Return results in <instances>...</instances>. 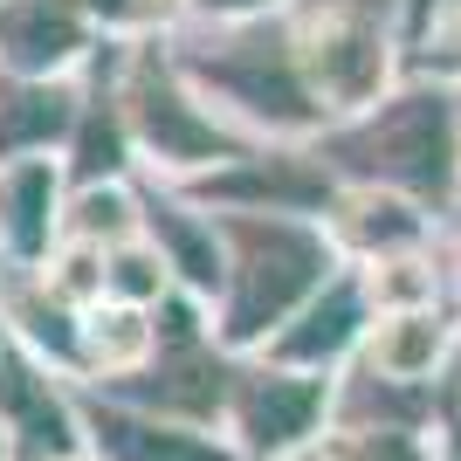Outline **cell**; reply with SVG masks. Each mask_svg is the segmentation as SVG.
<instances>
[{
    "label": "cell",
    "mask_w": 461,
    "mask_h": 461,
    "mask_svg": "<svg viewBox=\"0 0 461 461\" xmlns=\"http://www.w3.org/2000/svg\"><path fill=\"white\" fill-rule=\"evenodd\" d=\"M338 158H351L358 173L441 193V179H447V111L434 96H406V104H393L385 117H372L366 131H351L345 145H338Z\"/></svg>",
    "instance_id": "1"
},
{
    "label": "cell",
    "mask_w": 461,
    "mask_h": 461,
    "mask_svg": "<svg viewBox=\"0 0 461 461\" xmlns=\"http://www.w3.org/2000/svg\"><path fill=\"white\" fill-rule=\"evenodd\" d=\"M241 249H249V269H241V296H234V330L249 338L269 317H283L296 289H310V276L324 269V249L296 228H241Z\"/></svg>",
    "instance_id": "2"
},
{
    "label": "cell",
    "mask_w": 461,
    "mask_h": 461,
    "mask_svg": "<svg viewBox=\"0 0 461 461\" xmlns=\"http://www.w3.org/2000/svg\"><path fill=\"white\" fill-rule=\"evenodd\" d=\"M213 77L228 83V90H241L255 104V111H276V117H303V90H296V77L283 69V56H276V41H241V56L221 62Z\"/></svg>",
    "instance_id": "3"
},
{
    "label": "cell",
    "mask_w": 461,
    "mask_h": 461,
    "mask_svg": "<svg viewBox=\"0 0 461 461\" xmlns=\"http://www.w3.org/2000/svg\"><path fill=\"white\" fill-rule=\"evenodd\" d=\"M7 49H14L21 62H56L77 49V14L62 7V0H28V7H14L7 14Z\"/></svg>",
    "instance_id": "4"
},
{
    "label": "cell",
    "mask_w": 461,
    "mask_h": 461,
    "mask_svg": "<svg viewBox=\"0 0 461 461\" xmlns=\"http://www.w3.org/2000/svg\"><path fill=\"white\" fill-rule=\"evenodd\" d=\"M310 413H317V393H310V385H289V379H262L255 400H249V427H255L262 447L296 441V434L310 427Z\"/></svg>",
    "instance_id": "5"
},
{
    "label": "cell",
    "mask_w": 461,
    "mask_h": 461,
    "mask_svg": "<svg viewBox=\"0 0 461 461\" xmlns=\"http://www.w3.org/2000/svg\"><path fill=\"white\" fill-rule=\"evenodd\" d=\"M62 131V96L49 90H0V152L35 145V138Z\"/></svg>",
    "instance_id": "6"
},
{
    "label": "cell",
    "mask_w": 461,
    "mask_h": 461,
    "mask_svg": "<svg viewBox=\"0 0 461 461\" xmlns=\"http://www.w3.org/2000/svg\"><path fill=\"white\" fill-rule=\"evenodd\" d=\"M351 324H358V296H351V289L338 283V289L324 296V303L310 310V324L296 330V338H289L283 351H289V358H324V351H338V345L351 338Z\"/></svg>",
    "instance_id": "7"
},
{
    "label": "cell",
    "mask_w": 461,
    "mask_h": 461,
    "mask_svg": "<svg viewBox=\"0 0 461 461\" xmlns=\"http://www.w3.org/2000/svg\"><path fill=\"white\" fill-rule=\"evenodd\" d=\"M145 131H152L166 152H213V131L193 124L186 104H179L166 83H152V77H145Z\"/></svg>",
    "instance_id": "8"
},
{
    "label": "cell",
    "mask_w": 461,
    "mask_h": 461,
    "mask_svg": "<svg viewBox=\"0 0 461 461\" xmlns=\"http://www.w3.org/2000/svg\"><path fill=\"white\" fill-rule=\"evenodd\" d=\"M104 434L124 461H221L213 447L186 441V434H158V427H138V420H104Z\"/></svg>",
    "instance_id": "9"
},
{
    "label": "cell",
    "mask_w": 461,
    "mask_h": 461,
    "mask_svg": "<svg viewBox=\"0 0 461 461\" xmlns=\"http://www.w3.org/2000/svg\"><path fill=\"white\" fill-rule=\"evenodd\" d=\"M7 228H14L21 249H35L41 241V207H49V173L41 166H28V173H14V186H7Z\"/></svg>",
    "instance_id": "10"
},
{
    "label": "cell",
    "mask_w": 461,
    "mask_h": 461,
    "mask_svg": "<svg viewBox=\"0 0 461 461\" xmlns=\"http://www.w3.org/2000/svg\"><path fill=\"white\" fill-rule=\"evenodd\" d=\"M7 400H14V413L28 420V441L56 455V447H62V413H56L49 400H41L35 385H28V372H7Z\"/></svg>",
    "instance_id": "11"
},
{
    "label": "cell",
    "mask_w": 461,
    "mask_h": 461,
    "mask_svg": "<svg viewBox=\"0 0 461 461\" xmlns=\"http://www.w3.org/2000/svg\"><path fill=\"white\" fill-rule=\"evenodd\" d=\"M166 234H173V249H179V255H186V269H193V276H200V283H207V276H213V255H207V249H200V241H193V234H186V228H179V221H166Z\"/></svg>",
    "instance_id": "12"
},
{
    "label": "cell",
    "mask_w": 461,
    "mask_h": 461,
    "mask_svg": "<svg viewBox=\"0 0 461 461\" xmlns=\"http://www.w3.org/2000/svg\"><path fill=\"white\" fill-rule=\"evenodd\" d=\"M96 7H111V14H124V7H131V0H96Z\"/></svg>",
    "instance_id": "13"
},
{
    "label": "cell",
    "mask_w": 461,
    "mask_h": 461,
    "mask_svg": "<svg viewBox=\"0 0 461 461\" xmlns=\"http://www.w3.org/2000/svg\"><path fill=\"white\" fill-rule=\"evenodd\" d=\"M228 7H241V0H228Z\"/></svg>",
    "instance_id": "14"
}]
</instances>
